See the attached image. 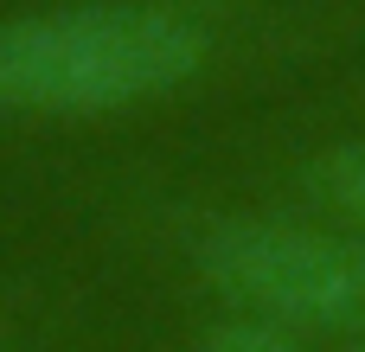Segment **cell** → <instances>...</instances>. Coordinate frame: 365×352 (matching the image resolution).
Here are the masks:
<instances>
[{"label":"cell","instance_id":"obj_6","mask_svg":"<svg viewBox=\"0 0 365 352\" xmlns=\"http://www.w3.org/2000/svg\"><path fill=\"white\" fill-rule=\"evenodd\" d=\"M186 6H192V0H186Z\"/></svg>","mask_w":365,"mask_h":352},{"label":"cell","instance_id":"obj_4","mask_svg":"<svg viewBox=\"0 0 365 352\" xmlns=\"http://www.w3.org/2000/svg\"><path fill=\"white\" fill-rule=\"evenodd\" d=\"M192 352H308V340L289 333V327H269V321L225 314V308H218V321L192 340Z\"/></svg>","mask_w":365,"mask_h":352},{"label":"cell","instance_id":"obj_3","mask_svg":"<svg viewBox=\"0 0 365 352\" xmlns=\"http://www.w3.org/2000/svg\"><path fill=\"white\" fill-rule=\"evenodd\" d=\"M302 192L314 199L327 224L365 237V135H340L334 147H321L302 167Z\"/></svg>","mask_w":365,"mask_h":352},{"label":"cell","instance_id":"obj_1","mask_svg":"<svg viewBox=\"0 0 365 352\" xmlns=\"http://www.w3.org/2000/svg\"><path fill=\"white\" fill-rule=\"evenodd\" d=\"M225 58V26L186 0H58L0 19V115L103 122L186 96Z\"/></svg>","mask_w":365,"mask_h":352},{"label":"cell","instance_id":"obj_5","mask_svg":"<svg viewBox=\"0 0 365 352\" xmlns=\"http://www.w3.org/2000/svg\"><path fill=\"white\" fill-rule=\"evenodd\" d=\"M353 352H365V333H359V346H353Z\"/></svg>","mask_w":365,"mask_h":352},{"label":"cell","instance_id":"obj_2","mask_svg":"<svg viewBox=\"0 0 365 352\" xmlns=\"http://www.w3.org/2000/svg\"><path fill=\"white\" fill-rule=\"evenodd\" d=\"M192 269L225 314L302 333H365V237L308 218H212L192 231Z\"/></svg>","mask_w":365,"mask_h":352}]
</instances>
